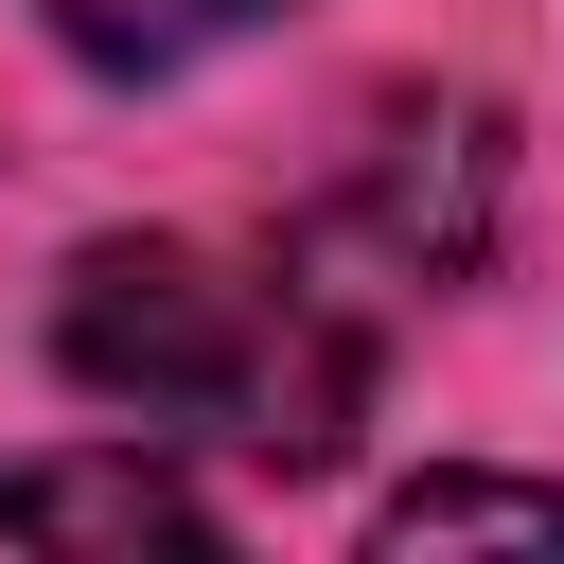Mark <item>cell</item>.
<instances>
[{"mask_svg": "<svg viewBox=\"0 0 564 564\" xmlns=\"http://www.w3.org/2000/svg\"><path fill=\"white\" fill-rule=\"evenodd\" d=\"M53 370L141 441H229L264 476H317L370 423L352 300L317 264H229V247H88L53 300Z\"/></svg>", "mask_w": 564, "mask_h": 564, "instance_id": "6da1fadb", "label": "cell"}, {"mask_svg": "<svg viewBox=\"0 0 564 564\" xmlns=\"http://www.w3.org/2000/svg\"><path fill=\"white\" fill-rule=\"evenodd\" d=\"M511 229V123L476 88H405L370 106V141L335 159V194L300 212V264H370V282H476Z\"/></svg>", "mask_w": 564, "mask_h": 564, "instance_id": "7a4b0ae2", "label": "cell"}, {"mask_svg": "<svg viewBox=\"0 0 564 564\" xmlns=\"http://www.w3.org/2000/svg\"><path fill=\"white\" fill-rule=\"evenodd\" d=\"M212 511L159 476V458H35L0 476V546H194Z\"/></svg>", "mask_w": 564, "mask_h": 564, "instance_id": "3957f363", "label": "cell"}, {"mask_svg": "<svg viewBox=\"0 0 564 564\" xmlns=\"http://www.w3.org/2000/svg\"><path fill=\"white\" fill-rule=\"evenodd\" d=\"M282 0H53V35L88 53V70H194V53H229V35H264Z\"/></svg>", "mask_w": 564, "mask_h": 564, "instance_id": "277c9868", "label": "cell"}, {"mask_svg": "<svg viewBox=\"0 0 564 564\" xmlns=\"http://www.w3.org/2000/svg\"><path fill=\"white\" fill-rule=\"evenodd\" d=\"M564 546V476H423V494H388V546Z\"/></svg>", "mask_w": 564, "mask_h": 564, "instance_id": "5b68a950", "label": "cell"}]
</instances>
